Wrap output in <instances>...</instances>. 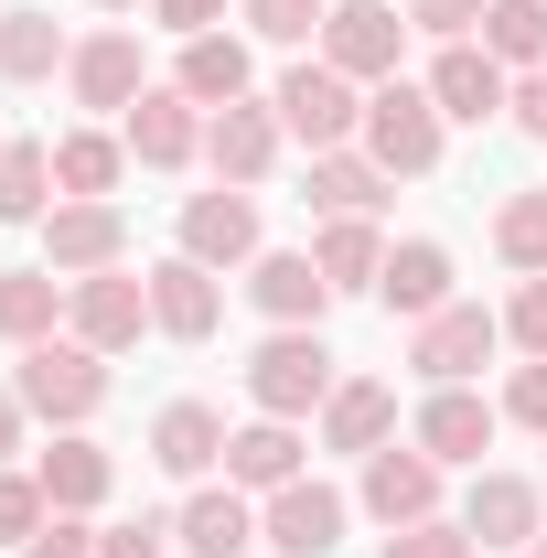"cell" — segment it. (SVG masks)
I'll list each match as a JSON object with an SVG mask.
<instances>
[{"instance_id":"obj_26","label":"cell","mask_w":547,"mask_h":558,"mask_svg":"<svg viewBox=\"0 0 547 558\" xmlns=\"http://www.w3.org/2000/svg\"><path fill=\"white\" fill-rule=\"evenodd\" d=\"M119 172H130V140L119 130H65L54 140V194H65V205H108Z\"/></svg>"},{"instance_id":"obj_25","label":"cell","mask_w":547,"mask_h":558,"mask_svg":"<svg viewBox=\"0 0 547 558\" xmlns=\"http://www.w3.org/2000/svg\"><path fill=\"white\" fill-rule=\"evenodd\" d=\"M33 473H44V494H54V515H97V505H108V484H119V462H108L86 429H54V451H44Z\"/></svg>"},{"instance_id":"obj_6","label":"cell","mask_w":547,"mask_h":558,"mask_svg":"<svg viewBox=\"0 0 547 558\" xmlns=\"http://www.w3.org/2000/svg\"><path fill=\"white\" fill-rule=\"evenodd\" d=\"M398 44H409V11L398 0H333V22H323V65L354 75V86H387Z\"/></svg>"},{"instance_id":"obj_39","label":"cell","mask_w":547,"mask_h":558,"mask_svg":"<svg viewBox=\"0 0 547 558\" xmlns=\"http://www.w3.org/2000/svg\"><path fill=\"white\" fill-rule=\"evenodd\" d=\"M494 0H409V33H440V44H473V22Z\"/></svg>"},{"instance_id":"obj_31","label":"cell","mask_w":547,"mask_h":558,"mask_svg":"<svg viewBox=\"0 0 547 558\" xmlns=\"http://www.w3.org/2000/svg\"><path fill=\"white\" fill-rule=\"evenodd\" d=\"M54 65H75V44L54 33V11H0V75H11V86H54Z\"/></svg>"},{"instance_id":"obj_7","label":"cell","mask_w":547,"mask_h":558,"mask_svg":"<svg viewBox=\"0 0 547 558\" xmlns=\"http://www.w3.org/2000/svg\"><path fill=\"white\" fill-rule=\"evenodd\" d=\"M65 333L97 354H130L139 333H150V279L130 269H97V279H65Z\"/></svg>"},{"instance_id":"obj_8","label":"cell","mask_w":547,"mask_h":558,"mask_svg":"<svg viewBox=\"0 0 547 558\" xmlns=\"http://www.w3.org/2000/svg\"><path fill=\"white\" fill-rule=\"evenodd\" d=\"M343 515H354V505H343L333 484L301 473V484H279L269 505H258V548H279V558H333L343 548Z\"/></svg>"},{"instance_id":"obj_42","label":"cell","mask_w":547,"mask_h":558,"mask_svg":"<svg viewBox=\"0 0 547 558\" xmlns=\"http://www.w3.org/2000/svg\"><path fill=\"white\" fill-rule=\"evenodd\" d=\"M150 22L172 44H194V33H226V0H150Z\"/></svg>"},{"instance_id":"obj_23","label":"cell","mask_w":547,"mask_h":558,"mask_svg":"<svg viewBox=\"0 0 547 558\" xmlns=\"http://www.w3.org/2000/svg\"><path fill=\"white\" fill-rule=\"evenodd\" d=\"M172 537H183V558H247L258 548V505L236 484H194V505L172 515Z\"/></svg>"},{"instance_id":"obj_30","label":"cell","mask_w":547,"mask_h":558,"mask_svg":"<svg viewBox=\"0 0 547 558\" xmlns=\"http://www.w3.org/2000/svg\"><path fill=\"white\" fill-rule=\"evenodd\" d=\"M172 86H183L194 108H236V97H247V44H236V33H194L183 65H172Z\"/></svg>"},{"instance_id":"obj_24","label":"cell","mask_w":547,"mask_h":558,"mask_svg":"<svg viewBox=\"0 0 547 558\" xmlns=\"http://www.w3.org/2000/svg\"><path fill=\"white\" fill-rule=\"evenodd\" d=\"M150 462H161L172 484H205L215 462H226V418H215L205 398H172V409L150 418Z\"/></svg>"},{"instance_id":"obj_37","label":"cell","mask_w":547,"mask_h":558,"mask_svg":"<svg viewBox=\"0 0 547 558\" xmlns=\"http://www.w3.org/2000/svg\"><path fill=\"white\" fill-rule=\"evenodd\" d=\"M387 558H483V537L462 526V515H418V526L387 537Z\"/></svg>"},{"instance_id":"obj_47","label":"cell","mask_w":547,"mask_h":558,"mask_svg":"<svg viewBox=\"0 0 547 558\" xmlns=\"http://www.w3.org/2000/svg\"><path fill=\"white\" fill-rule=\"evenodd\" d=\"M526 558H547V537H537V548H526Z\"/></svg>"},{"instance_id":"obj_1","label":"cell","mask_w":547,"mask_h":558,"mask_svg":"<svg viewBox=\"0 0 547 558\" xmlns=\"http://www.w3.org/2000/svg\"><path fill=\"white\" fill-rule=\"evenodd\" d=\"M11 398L33 418H54V429H86V418L108 409V354L75 344V333H54V344H22V365H11Z\"/></svg>"},{"instance_id":"obj_17","label":"cell","mask_w":547,"mask_h":558,"mask_svg":"<svg viewBox=\"0 0 547 558\" xmlns=\"http://www.w3.org/2000/svg\"><path fill=\"white\" fill-rule=\"evenodd\" d=\"M279 108H258V97H236V108H215L205 119V161H215V183H236V194H247V183H269V161H279Z\"/></svg>"},{"instance_id":"obj_21","label":"cell","mask_w":547,"mask_h":558,"mask_svg":"<svg viewBox=\"0 0 547 558\" xmlns=\"http://www.w3.org/2000/svg\"><path fill=\"white\" fill-rule=\"evenodd\" d=\"M387 440H398V387H387V376H343L333 398H323V451H354V462H365V451H387Z\"/></svg>"},{"instance_id":"obj_20","label":"cell","mask_w":547,"mask_h":558,"mask_svg":"<svg viewBox=\"0 0 547 558\" xmlns=\"http://www.w3.org/2000/svg\"><path fill=\"white\" fill-rule=\"evenodd\" d=\"M301 418H247V429H226V484L236 494H279V484H301Z\"/></svg>"},{"instance_id":"obj_15","label":"cell","mask_w":547,"mask_h":558,"mask_svg":"<svg viewBox=\"0 0 547 558\" xmlns=\"http://www.w3.org/2000/svg\"><path fill=\"white\" fill-rule=\"evenodd\" d=\"M183 258H205L215 279L247 269V258H258V194H236V183L194 194V205H183Z\"/></svg>"},{"instance_id":"obj_13","label":"cell","mask_w":547,"mask_h":558,"mask_svg":"<svg viewBox=\"0 0 547 558\" xmlns=\"http://www.w3.org/2000/svg\"><path fill=\"white\" fill-rule=\"evenodd\" d=\"M418 86H429V108H440V119H462V130H483V119H505V108H515V75L494 65L483 44H440V65L418 75Z\"/></svg>"},{"instance_id":"obj_28","label":"cell","mask_w":547,"mask_h":558,"mask_svg":"<svg viewBox=\"0 0 547 558\" xmlns=\"http://www.w3.org/2000/svg\"><path fill=\"white\" fill-rule=\"evenodd\" d=\"M387 194H398V172L365 161L354 140H343V150H312V205H323V215H376Z\"/></svg>"},{"instance_id":"obj_27","label":"cell","mask_w":547,"mask_h":558,"mask_svg":"<svg viewBox=\"0 0 547 558\" xmlns=\"http://www.w3.org/2000/svg\"><path fill=\"white\" fill-rule=\"evenodd\" d=\"M65 333V269H0V344H54Z\"/></svg>"},{"instance_id":"obj_19","label":"cell","mask_w":547,"mask_h":558,"mask_svg":"<svg viewBox=\"0 0 547 558\" xmlns=\"http://www.w3.org/2000/svg\"><path fill=\"white\" fill-rule=\"evenodd\" d=\"M462 526H473L483 548H537V537H547V494L526 484V473H473Z\"/></svg>"},{"instance_id":"obj_29","label":"cell","mask_w":547,"mask_h":558,"mask_svg":"<svg viewBox=\"0 0 547 558\" xmlns=\"http://www.w3.org/2000/svg\"><path fill=\"white\" fill-rule=\"evenodd\" d=\"M312 269L333 279V301H343V290H376V279H387V236H376V215H333V226L312 236Z\"/></svg>"},{"instance_id":"obj_46","label":"cell","mask_w":547,"mask_h":558,"mask_svg":"<svg viewBox=\"0 0 547 558\" xmlns=\"http://www.w3.org/2000/svg\"><path fill=\"white\" fill-rule=\"evenodd\" d=\"M97 11H139V0H97Z\"/></svg>"},{"instance_id":"obj_35","label":"cell","mask_w":547,"mask_h":558,"mask_svg":"<svg viewBox=\"0 0 547 558\" xmlns=\"http://www.w3.org/2000/svg\"><path fill=\"white\" fill-rule=\"evenodd\" d=\"M44 515H54L44 473H0V548H33V537H44Z\"/></svg>"},{"instance_id":"obj_12","label":"cell","mask_w":547,"mask_h":558,"mask_svg":"<svg viewBox=\"0 0 547 558\" xmlns=\"http://www.w3.org/2000/svg\"><path fill=\"white\" fill-rule=\"evenodd\" d=\"M119 140H130V161H150V172H183V161H205V108L183 86H139V108L119 119Z\"/></svg>"},{"instance_id":"obj_36","label":"cell","mask_w":547,"mask_h":558,"mask_svg":"<svg viewBox=\"0 0 547 558\" xmlns=\"http://www.w3.org/2000/svg\"><path fill=\"white\" fill-rule=\"evenodd\" d=\"M236 11H247L258 44H312V33L333 22V0H236Z\"/></svg>"},{"instance_id":"obj_18","label":"cell","mask_w":547,"mask_h":558,"mask_svg":"<svg viewBox=\"0 0 547 558\" xmlns=\"http://www.w3.org/2000/svg\"><path fill=\"white\" fill-rule=\"evenodd\" d=\"M65 86H75V108H97V119H130L139 108V33H86L75 44V65H65Z\"/></svg>"},{"instance_id":"obj_2","label":"cell","mask_w":547,"mask_h":558,"mask_svg":"<svg viewBox=\"0 0 547 558\" xmlns=\"http://www.w3.org/2000/svg\"><path fill=\"white\" fill-rule=\"evenodd\" d=\"M440 108H429V86H409V75H387V86H365V130H354V150L365 161H387L398 183H418V172H440Z\"/></svg>"},{"instance_id":"obj_43","label":"cell","mask_w":547,"mask_h":558,"mask_svg":"<svg viewBox=\"0 0 547 558\" xmlns=\"http://www.w3.org/2000/svg\"><path fill=\"white\" fill-rule=\"evenodd\" d=\"M22 558H97V526H86V515H44V537Z\"/></svg>"},{"instance_id":"obj_22","label":"cell","mask_w":547,"mask_h":558,"mask_svg":"<svg viewBox=\"0 0 547 558\" xmlns=\"http://www.w3.org/2000/svg\"><path fill=\"white\" fill-rule=\"evenodd\" d=\"M376 301H387L398 323L451 312V247H440V236H398V247H387V279H376Z\"/></svg>"},{"instance_id":"obj_34","label":"cell","mask_w":547,"mask_h":558,"mask_svg":"<svg viewBox=\"0 0 547 558\" xmlns=\"http://www.w3.org/2000/svg\"><path fill=\"white\" fill-rule=\"evenodd\" d=\"M483 54L505 75L547 65V0H494V11H483Z\"/></svg>"},{"instance_id":"obj_5","label":"cell","mask_w":547,"mask_h":558,"mask_svg":"<svg viewBox=\"0 0 547 558\" xmlns=\"http://www.w3.org/2000/svg\"><path fill=\"white\" fill-rule=\"evenodd\" d=\"M494 344H505V312H483V301H451V312H429L409 333V365L429 376V387H473L483 365H494Z\"/></svg>"},{"instance_id":"obj_10","label":"cell","mask_w":547,"mask_h":558,"mask_svg":"<svg viewBox=\"0 0 547 558\" xmlns=\"http://www.w3.org/2000/svg\"><path fill=\"white\" fill-rule=\"evenodd\" d=\"M365 515L398 537V526H418V515H440V462L418 451V440H387V451H365Z\"/></svg>"},{"instance_id":"obj_44","label":"cell","mask_w":547,"mask_h":558,"mask_svg":"<svg viewBox=\"0 0 547 558\" xmlns=\"http://www.w3.org/2000/svg\"><path fill=\"white\" fill-rule=\"evenodd\" d=\"M505 119H515L526 140H547V65H526V75H515V108H505Z\"/></svg>"},{"instance_id":"obj_32","label":"cell","mask_w":547,"mask_h":558,"mask_svg":"<svg viewBox=\"0 0 547 558\" xmlns=\"http://www.w3.org/2000/svg\"><path fill=\"white\" fill-rule=\"evenodd\" d=\"M54 205H65V194H54V150H44V140H11V150H0V226H44Z\"/></svg>"},{"instance_id":"obj_41","label":"cell","mask_w":547,"mask_h":558,"mask_svg":"<svg viewBox=\"0 0 547 558\" xmlns=\"http://www.w3.org/2000/svg\"><path fill=\"white\" fill-rule=\"evenodd\" d=\"M505 344H526V354H547V279H526L515 301H505Z\"/></svg>"},{"instance_id":"obj_11","label":"cell","mask_w":547,"mask_h":558,"mask_svg":"<svg viewBox=\"0 0 547 558\" xmlns=\"http://www.w3.org/2000/svg\"><path fill=\"white\" fill-rule=\"evenodd\" d=\"M494 429H505V409H494L483 387H429L418 418H409V440L440 462V473H451V462H483V451H494Z\"/></svg>"},{"instance_id":"obj_45","label":"cell","mask_w":547,"mask_h":558,"mask_svg":"<svg viewBox=\"0 0 547 558\" xmlns=\"http://www.w3.org/2000/svg\"><path fill=\"white\" fill-rule=\"evenodd\" d=\"M22 418H33V409H22V398H11V387H0V462H11V451H22Z\"/></svg>"},{"instance_id":"obj_3","label":"cell","mask_w":547,"mask_h":558,"mask_svg":"<svg viewBox=\"0 0 547 558\" xmlns=\"http://www.w3.org/2000/svg\"><path fill=\"white\" fill-rule=\"evenodd\" d=\"M333 344L323 333H269V344L247 354V398H258V418H323V398H333Z\"/></svg>"},{"instance_id":"obj_38","label":"cell","mask_w":547,"mask_h":558,"mask_svg":"<svg viewBox=\"0 0 547 558\" xmlns=\"http://www.w3.org/2000/svg\"><path fill=\"white\" fill-rule=\"evenodd\" d=\"M494 409L515 418V429H537V440H547V354H526V365L505 376V398H494Z\"/></svg>"},{"instance_id":"obj_16","label":"cell","mask_w":547,"mask_h":558,"mask_svg":"<svg viewBox=\"0 0 547 558\" xmlns=\"http://www.w3.org/2000/svg\"><path fill=\"white\" fill-rule=\"evenodd\" d=\"M119 258H130V215L119 205H54L44 215V269L97 279V269H119Z\"/></svg>"},{"instance_id":"obj_48","label":"cell","mask_w":547,"mask_h":558,"mask_svg":"<svg viewBox=\"0 0 547 558\" xmlns=\"http://www.w3.org/2000/svg\"><path fill=\"white\" fill-rule=\"evenodd\" d=\"M0 150H11V140H0Z\"/></svg>"},{"instance_id":"obj_33","label":"cell","mask_w":547,"mask_h":558,"mask_svg":"<svg viewBox=\"0 0 547 558\" xmlns=\"http://www.w3.org/2000/svg\"><path fill=\"white\" fill-rule=\"evenodd\" d=\"M494 258L515 279H547V183H515V194L494 205Z\"/></svg>"},{"instance_id":"obj_9","label":"cell","mask_w":547,"mask_h":558,"mask_svg":"<svg viewBox=\"0 0 547 558\" xmlns=\"http://www.w3.org/2000/svg\"><path fill=\"white\" fill-rule=\"evenodd\" d=\"M247 301L269 312L279 333H323V312H333V279L312 269V247H258V258H247Z\"/></svg>"},{"instance_id":"obj_4","label":"cell","mask_w":547,"mask_h":558,"mask_svg":"<svg viewBox=\"0 0 547 558\" xmlns=\"http://www.w3.org/2000/svg\"><path fill=\"white\" fill-rule=\"evenodd\" d=\"M269 108H279V130L301 140V150H343V140L365 130V97H354V75H333L323 54L279 75V86H269Z\"/></svg>"},{"instance_id":"obj_14","label":"cell","mask_w":547,"mask_h":558,"mask_svg":"<svg viewBox=\"0 0 547 558\" xmlns=\"http://www.w3.org/2000/svg\"><path fill=\"white\" fill-rule=\"evenodd\" d=\"M150 279V333H172V344H205L215 323H226V290H215V269L205 258H161V269H139Z\"/></svg>"},{"instance_id":"obj_40","label":"cell","mask_w":547,"mask_h":558,"mask_svg":"<svg viewBox=\"0 0 547 558\" xmlns=\"http://www.w3.org/2000/svg\"><path fill=\"white\" fill-rule=\"evenodd\" d=\"M183 537H172V515H139V526H108L97 537V558H172Z\"/></svg>"}]
</instances>
